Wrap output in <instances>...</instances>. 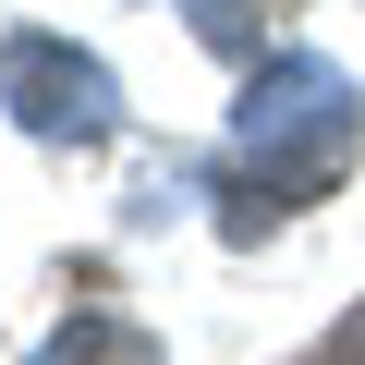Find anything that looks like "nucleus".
Segmentation results:
<instances>
[]
</instances>
